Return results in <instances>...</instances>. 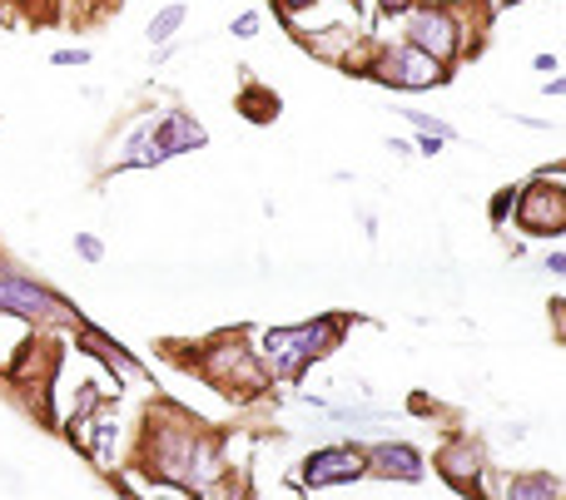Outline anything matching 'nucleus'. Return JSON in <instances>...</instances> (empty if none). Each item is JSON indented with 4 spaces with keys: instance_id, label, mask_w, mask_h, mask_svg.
<instances>
[{
    "instance_id": "nucleus-1",
    "label": "nucleus",
    "mask_w": 566,
    "mask_h": 500,
    "mask_svg": "<svg viewBox=\"0 0 566 500\" xmlns=\"http://www.w3.org/2000/svg\"><path fill=\"white\" fill-rule=\"evenodd\" d=\"M145 471H155V480H164L180 496H209L214 480L224 476V446L214 436L194 432L189 422H164L149 412L145 432Z\"/></svg>"
},
{
    "instance_id": "nucleus-2",
    "label": "nucleus",
    "mask_w": 566,
    "mask_h": 500,
    "mask_svg": "<svg viewBox=\"0 0 566 500\" xmlns=\"http://www.w3.org/2000/svg\"><path fill=\"white\" fill-rule=\"evenodd\" d=\"M343 327H348L343 317H318V323H298V327H269L254 352H259L269 377L298 382L318 357H329L333 347L343 342Z\"/></svg>"
},
{
    "instance_id": "nucleus-3",
    "label": "nucleus",
    "mask_w": 566,
    "mask_h": 500,
    "mask_svg": "<svg viewBox=\"0 0 566 500\" xmlns=\"http://www.w3.org/2000/svg\"><path fill=\"white\" fill-rule=\"evenodd\" d=\"M209 134L205 124L194 120L189 110H164L155 120H139L125 139V154L114 159V168H155L164 159H180V154H194V149H205Z\"/></svg>"
},
{
    "instance_id": "nucleus-4",
    "label": "nucleus",
    "mask_w": 566,
    "mask_h": 500,
    "mask_svg": "<svg viewBox=\"0 0 566 500\" xmlns=\"http://www.w3.org/2000/svg\"><path fill=\"white\" fill-rule=\"evenodd\" d=\"M199 372H205L209 387H219L234 401H254L269 387V372H263L259 352L244 347V337H219V342H209L205 357H199Z\"/></svg>"
},
{
    "instance_id": "nucleus-5",
    "label": "nucleus",
    "mask_w": 566,
    "mask_h": 500,
    "mask_svg": "<svg viewBox=\"0 0 566 500\" xmlns=\"http://www.w3.org/2000/svg\"><path fill=\"white\" fill-rule=\"evenodd\" d=\"M0 312H11V317H30V323H79L75 308H70L60 292L40 288L35 278L15 273V267H0Z\"/></svg>"
},
{
    "instance_id": "nucleus-6",
    "label": "nucleus",
    "mask_w": 566,
    "mask_h": 500,
    "mask_svg": "<svg viewBox=\"0 0 566 500\" xmlns=\"http://www.w3.org/2000/svg\"><path fill=\"white\" fill-rule=\"evenodd\" d=\"M408 45H418L422 55L447 65V60H457L467 50V30L447 5H413L408 11Z\"/></svg>"
},
{
    "instance_id": "nucleus-7",
    "label": "nucleus",
    "mask_w": 566,
    "mask_h": 500,
    "mask_svg": "<svg viewBox=\"0 0 566 500\" xmlns=\"http://www.w3.org/2000/svg\"><path fill=\"white\" fill-rule=\"evenodd\" d=\"M373 75L383 79V85H397V89H432V85H442L447 70L432 55H422L418 45L403 40V45H387L383 55L373 60Z\"/></svg>"
},
{
    "instance_id": "nucleus-8",
    "label": "nucleus",
    "mask_w": 566,
    "mask_h": 500,
    "mask_svg": "<svg viewBox=\"0 0 566 500\" xmlns=\"http://www.w3.org/2000/svg\"><path fill=\"white\" fill-rule=\"evenodd\" d=\"M368 476V461H362L358 446H323L304 461L298 471V486L304 490H323V486H348V480Z\"/></svg>"
},
{
    "instance_id": "nucleus-9",
    "label": "nucleus",
    "mask_w": 566,
    "mask_h": 500,
    "mask_svg": "<svg viewBox=\"0 0 566 500\" xmlns=\"http://www.w3.org/2000/svg\"><path fill=\"white\" fill-rule=\"evenodd\" d=\"M517 223L527 234L537 238H562L566 234V199L562 189H546V178L527 184L521 189V203H517Z\"/></svg>"
},
{
    "instance_id": "nucleus-10",
    "label": "nucleus",
    "mask_w": 566,
    "mask_h": 500,
    "mask_svg": "<svg viewBox=\"0 0 566 500\" xmlns=\"http://www.w3.org/2000/svg\"><path fill=\"white\" fill-rule=\"evenodd\" d=\"M362 461H368V476H378V480H422L428 476L422 451L408 441H378L373 451H362Z\"/></svg>"
},
{
    "instance_id": "nucleus-11",
    "label": "nucleus",
    "mask_w": 566,
    "mask_h": 500,
    "mask_svg": "<svg viewBox=\"0 0 566 500\" xmlns=\"http://www.w3.org/2000/svg\"><path fill=\"white\" fill-rule=\"evenodd\" d=\"M438 466H442V476L453 480L457 490H467V496H472L477 480H482V471H488V457H482V446H477L472 436H453V441L442 446Z\"/></svg>"
},
{
    "instance_id": "nucleus-12",
    "label": "nucleus",
    "mask_w": 566,
    "mask_h": 500,
    "mask_svg": "<svg viewBox=\"0 0 566 500\" xmlns=\"http://www.w3.org/2000/svg\"><path fill=\"white\" fill-rule=\"evenodd\" d=\"M79 342H85V352H95V357H104V362H110V367H114V382H120V377H139V372H145V367L135 362V357H130L120 342H110V337H104L100 327L79 323Z\"/></svg>"
},
{
    "instance_id": "nucleus-13",
    "label": "nucleus",
    "mask_w": 566,
    "mask_h": 500,
    "mask_svg": "<svg viewBox=\"0 0 566 500\" xmlns=\"http://www.w3.org/2000/svg\"><path fill=\"white\" fill-rule=\"evenodd\" d=\"M502 496L507 500H556L562 496V480L552 471H527V476H512Z\"/></svg>"
},
{
    "instance_id": "nucleus-14",
    "label": "nucleus",
    "mask_w": 566,
    "mask_h": 500,
    "mask_svg": "<svg viewBox=\"0 0 566 500\" xmlns=\"http://www.w3.org/2000/svg\"><path fill=\"white\" fill-rule=\"evenodd\" d=\"M184 15H189V5H184V0H174V5L155 11V15H149V25H145V40H149V45L174 40V30H180V25H184Z\"/></svg>"
},
{
    "instance_id": "nucleus-15",
    "label": "nucleus",
    "mask_w": 566,
    "mask_h": 500,
    "mask_svg": "<svg viewBox=\"0 0 566 500\" xmlns=\"http://www.w3.org/2000/svg\"><path fill=\"white\" fill-rule=\"evenodd\" d=\"M403 120H408L418 134H438V139H447V145H453V139H457V129H453V124H447V120H438V114H428V110H403Z\"/></svg>"
},
{
    "instance_id": "nucleus-16",
    "label": "nucleus",
    "mask_w": 566,
    "mask_h": 500,
    "mask_svg": "<svg viewBox=\"0 0 566 500\" xmlns=\"http://www.w3.org/2000/svg\"><path fill=\"white\" fill-rule=\"evenodd\" d=\"M75 253L85 258V263H100V258H104V243H100L95 234H75Z\"/></svg>"
},
{
    "instance_id": "nucleus-17",
    "label": "nucleus",
    "mask_w": 566,
    "mask_h": 500,
    "mask_svg": "<svg viewBox=\"0 0 566 500\" xmlns=\"http://www.w3.org/2000/svg\"><path fill=\"white\" fill-rule=\"evenodd\" d=\"M229 30H234L238 40H254V35H259V15H254V11H244L234 25H229Z\"/></svg>"
},
{
    "instance_id": "nucleus-18",
    "label": "nucleus",
    "mask_w": 566,
    "mask_h": 500,
    "mask_svg": "<svg viewBox=\"0 0 566 500\" xmlns=\"http://www.w3.org/2000/svg\"><path fill=\"white\" fill-rule=\"evenodd\" d=\"M50 60H56V65H90V50H79L75 45V50H56Z\"/></svg>"
},
{
    "instance_id": "nucleus-19",
    "label": "nucleus",
    "mask_w": 566,
    "mask_h": 500,
    "mask_svg": "<svg viewBox=\"0 0 566 500\" xmlns=\"http://www.w3.org/2000/svg\"><path fill=\"white\" fill-rule=\"evenodd\" d=\"M542 267L552 273V278H562V273H566V253H562V248H552V253L542 258Z\"/></svg>"
},
{
    "instance_id": "nucleus-20",
    "label": "nucleus",
    "mask_w": 566,
    "mask_h": 500,
    "mask_svg": "<svg viewBox=\"0 0 566 500\" xmlns=\"http://www.w3.org/2000/svg\"><path fill=\"white\" fill-rule=\"evenodd\" d=\"M442 145H447V139H438V134H422V139H418V145H413V149H418V154H442Z\"/></svg>"
},
{
    "instance_id": "nucleus-21",
    "label": "nucleus",
    "mask_w": 566,
    "mask_h": 500,
    "mask_svg": "<svg viewBox=\"0 0 566 500\" xmlns=\"http://www.w3.org/2000/svg\"><path fill=\"white\" fill-rule=\"evenodd\" d=\"M507 209H512V189H502L497 199H492V218L502 223V218H507Z\"/></svg>"
},
{
    "instance_id": "nucleus-22",
    "label": "nucleus",
    "mask_w": 566,
    "mask_h": 500,
    "mask_svg": "<svg viewBox=\"0 0 566 500\" xmlns=\"http://www.w3.org/2000/svg\"><path fill=\"white\" fill-rule=\"evenodd\" d=\"M308 5H318V0H279L283 15H298V11H308Z\"/></svg>"
},
{
    "instance_id": "nucleus-23",
    "label": "nucleus",
    "mask_w": 566,
    "mask_h": 500,
    "mask_svg": "<svg viewBox=\"0 0 566 500\" xmlns=\"http://www.w3.org/2000/svg\"><path fill=\"white\" fill-rule=\"evenodd\" d=\"M383 11H393V15H408L413 11V0H378Z\"/></svg>"
},
{
    "instance_id": "nucleus-24",
    "label": "nucleus",
    "mask_w": 566,
    "mask_h": 500,
    "mask_svg": "<svg viewBox=\"0 0 566 500\" xmlns=\"http://www.w3.org/2000/svg\"><path fill=\"white\" fill-rule=\"evenodd\" d=\"M537 70H542V75H556V70H562V60H556V55H537Z\"/></svg>"
},
{
    "instance_id": "nucleus-25",
    "label": "nucleus",
    "mask_w": 566,
    "mask_h": 500,
    "mask_svg": "<svg viewBox=\"0 0 566 500\" xmlns=\"http://www.w3.org/2000/svg\"><path fill=\"white\" fill-rule=\"evenodd\" d=\"M542 89H546V95H552V100H556V95H562V89H566V79H562V75H546V85H542Z\"/></svg>"
},
{
    "instance_id": "nucleus-26",
    "label": "nucleus",
    "mask_w": 566,
    "mask_h": 500,
    "mask_svg": "<svg viewBox=\"0 0 566 500\" xmlns=\"http://www.w3.org/2000/svg\"><path fill=\"white\" fill-rule=\"evenodd\" d=\"M387 149H393L397 159H408V154H413V145H408V139H387Z\"/></svg>"
},
{
    "instance_id": "nucleus-27",
    "label": "nucleus",
    "mask_w": 566,
    "mask_h": 500,
    "mask_svg": "<svg viewBox=\"0 0 566 500\" xmlns=\"http://www.w3.org/2000/svg\"><path fill=\"white\" fill-rule=\"evenodd\" d=\"M507 5H517V0H488V11H507Z\"/></svg>"
}]
</instances>
